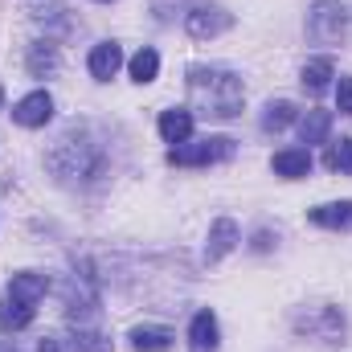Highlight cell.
I'll return each instance as SVG.
<instances>
[{
  "mask_svg": "<svg viewBox=\"0 0 352 352\" xmlns=\"http://www.w3.org/2000/svg\"><path fill=\"white\" fill-rule=\"evenodd\" d=\"M324 164H328L332 173H352V140L332 144V148H328V156H324Z\"/></svg>",
  "mask_w": 352,
  "mask_h": 352,
  "instance_id": "obj_22",
  "label": "cell"
},
{
  "mask_svg": "<svg viewBox=\"0 0 352 352\" xmlns=\"http://www.w3.org/2000/svg\"><path fill=\"white\" fill-rule=\"evenodd\" d=\"M70 344H74V352H111V340L102 332H94V328H78Z\"/></svg>",
  "mask_w": 352,
  "mask_h": 352,
  "instance_id": "obj_21",
  "label": "cell"
},
{
  "mask_svg": "<svg viewBox=\"0 0 352 352\" xmlns=\"http://www.w3.org/2000/svg\"><path fill=\"white\" fill-rule=\"evenodd\" d=\"M311 221L324 226V230H352V201H336V205L311 209Z\"/></svg>",
  "mask_w": 352,
  "mask_h": 352,
  "instance_id": "obj_14",
  "label": "cell"
},
{
  "mask_svg": "<svg viewBox=\"0 0 352 352\" xmlns=\"http://www.w3.org/2000/svg\"><path fill=\"white\" fill-rule=\"evenodd\" d=\"M29 324H33V303H21V299L4 295V303H0V328L4 332H21Z\"/></svg>",
  "mask_w": 352,
  "mask_h": 352,
  "instance_id": "obj_15",
  "label": "cell"
},
{
  "mask_svg": "<svg viewBox=\"0 0 352 352\" xmlns=\"http://www.w3.org/2000/svg\"><path fill=\"white\" fill-rule=\"evenodd\" d=\"M98 4H111V0H98Z\"/></svg>",
  "mask_w": 352,
  "mask_h": 352,
  "instance_id": "obj_28",
  "label": "cell"
},
{
  "mask_svg": "<svg viewBox=\"0 0 352 352\" xmlns=\"http://www.w3.org/2000/svg\"><path fill=\"white\" fill-rule=\"evenodd\" d=\"M188 349L192 352H217V316H213V311H197V316H192Z\"/></svg>",
  "mask_w": 352,
  "mask_h": 352,
  "instance_id": "obj_10",
  "label": "cell"
},
{
  "mask_svg": "<svg viewBox=\"0 0 352 352\" xmlns=\"http://www.w3.org/2000/svg\"><path fill=\"white\" fill-rule=\"evenodd\" d=\"M12 119H16L21 127H45V123L54 119V98H50V90L25 94V98L12 107Z\"/></svg>",
  "mask_w": 352,
  "mask_h": 352,
  "instance_id": "obj_6",
  "label": "cell"
},
{
  "mask_svg": "<svg viewBox=\"0 0 352 352\" xmlns=\"http://www.w3.org/2000/svg\"><path fill=\"white\" fill-rule=\"evenodd\" d=\"M336 102H340L344 115H352V78H340V87H336Z\"/></svg>",
  "mask_w": 352,
  "mask_h": 352,
  "instance_id": "obj_23",
  "label": "cell"
},
{
  "mask_svg": "<svg viewBox=\"0 0 352 352\" xmlns=\"http://www.w3.org/2000/svg\"><path fill=\"white\" fill-rule=\"evenodd\" d=\"M37 352H58V340H41V344H37Z\"/></svg>",
  "mask_w": 352,
  "mask_h": 352,
  "instance_id": "obj_25",
  "label": "cell"
},
{
  "mask_svg": "<svg viewBox=\"0 0 352 352\" xmlns=\"http://www.w3.org/2000/svg\"><path fill=\"white\" fill-rule=\"evenodd\" d=\"M131 344H135V352H168L173 349V332L168 328H135Z\"/></svg>",
  "mask_w": 352,
  "mask_h": 352,
  "instance_id": "obj_18",
  "label": "cell"
},
{
  "mask_svg": "<svg viewBox=\"0 0 352 352\" xmlns=\"http://www.w3.org/2000/svg\"><path fill=\"white\" fill-rule=\"evenodd\" d=\"M242 242V230H238V221L234 217H217L213 226H209V242H205V263H221L234 246Z\"/></svg>",
  "mask_w": 352,
  "mask_h": 352,
  "instance_id": "obj_7",
  "label": "cell"
},
{
  "mask_svg": "<svg viewBox=\"0 0 352 352\" xmlns=\"http://www.w3.org/2000/svg\"><path fill=\"white\" fill-rule=\"evenodd\" d=\"M25 66H29V74H33V78H50V74L58 70V45H50V41H37V45H29V58H25Z\"/></svg>",
  "mask_w": 352,
  "mask_h": 352,
  "instance_id": "obj_13",
  "label": "cell"
},
{
  "mask_svg": "<svg viewBox=\"0 0 352 352\" xmlns=\"http://www.w3.org/2000/svg\"><path fill=\"white\" fill-rule=\"evenodd\" d=\"M328 131H332V111H307V115H303V123H299L303 144H324V140H328Z\"/></svg>",
  "mask_w": 352,
  "mask_h": 352,
  "instance_id": "obj_17",
  "label": "cell"
},
{
  "mask_svg": "<svg viewBox=\"0 0 352 352\" xmlns=\"http://www.w3.org/2000/svg\"><path fill=\"white\" fill-rule=\"evenodd\" d=\"M254 250H270V234H258L254 238Z\"/></svg>",
  "mask_w": 352,
  "mask_h": 352,
  "instance_id": "obj_24",
  "label": "cell"
},
{
  "mask_svg": "<svg viewBox=\"0 0 352 352\" xmlns=\"http://www.w3.org/2000/svg\"><path fill=\"white\" fill-rule=\"evenodd\" d=\"M234 156V140L226 135H205L197 144H176L168 152V164H180V168H205V164H217V160H230Z\"/></svg>",
  "mask_w": 352,
  "mask_h": 352,
  "instance_id": "obj_3",
  "label": "cell"
},
{
  "mask_svg": "<svg viewBox=\"0 0 352 352\" xmlns=\"http://www.w3.org/2000/svg\"><path fill=\"white\" fill-rule=\"evenodd\" d=\"M0 102H4V90H0Z\"/></svg>",
  "mask_w": 352,
  "mask_h": 352,
  "instance_id": "obj_27",
  "label": "cell"
},
{
  "mask_svg": "<svg viewBox=\"0 0 352 352\" xmlns=\"http://www.w3.org/2000/svg\"><path fill=\"white\" fill-rule=\"evenodd\" d=\"M336 78V66H332V58H311L307 66H303V87L311 90V94H320V90H328V82Z\"/></svg>",
  "mask_w": 352,
  "mask_h": 352,
  "instance_id": "obj_16",
  "label": "cell"
},
{
  "mask_svg": "<svg viewBox=\"0 0 352 352\" xmlns=\"http://www.w3.org/2000/svg\"><path fill=\"white\" fill-rule=\"evenodd\" d=\"M160 74V54L156 50H140L135 58H131V78L135 82H152Z\"/></svg>",
  "mask_w": 352,
  "mask_h": 352,
  "instance_id": "obj_20",
  "label": "cell"
},
{
  "mask_svg": "<svg viewBox=\"0 0 352 352\" xmlns=\"http://www.w3.org/2000/svg\"><path fill=\"white\" fill-rule=\"evenodd\" d=\"M45 291H50V278L37 274V270H21V274H12V283H8V299L33 303V307H37V299H45Z\"/></svg>",
  "mask_w": 352,
  "mask_h": 352,
  "instance_id": "obj_8",
  "label": "cell"
},
{
  "mask_svg": "<svg viewBox=\"0 0 352 352\" xmlns=\"http://www.w3.org/2000/svg\"><path fill=\"white\" fill-rule=\"evenodd\" d=\"M344 33H349V8H344V4L320 0V4L307 12V37H311V41L336 45V41H344Z\"/></svg>",
  "mask_w": 352,
  "mask_h": 352,
  "instance_id": "obj_4",
  "label": "cell"
},
{
  "mask_svg": "<svg viewBox=\"0 0 352 352\" xmlns=\"http://www.w3.org/2000/svg\"><path fill=\"white\" fill-rule=\"evenodd\" d=\"M0 352H16V349H8V344H0Z\"/></svg>",
  "mask_w": 352,
  "mask_h": 352,
  "instance_id": "obj_26",
  "label": "cell"
},
{
  "mask_svg": "<svg viewBox=\"0 0 352 352\" xmlns=\"http://www.w3.org/2000/svg\"><path fill=\"white\" fill-rule=\"evenodd\" d=\"M45 164L58 180H70V184L74 180H98L107 173V152L98 140H90V131H66L58 140V148L45 156Z\"/></svg>",
  "mask_w": 352,
  "mask_h": 352,
  "instance_id": "obj_2",
  "label": "cell"
},
{
  "mask_svg": "<svg viewBox=\"0 0 352 352\" xmlns=\"http://www.w3.org/2000/svg\"><path fill=\"white\" fill-rule=\"evenodd\" d=\"M90 74L98 78V82H107V78H115L119 74V66H123V50L115 45V41H102V45H94L90 50Z\"/></svg>",
  "mask_w": 352,
  "mask_h": 352,
  "instance_id": "obj_9",
  "label": "cell"
},
{
  "mask_svg": "<svg viewBox=\"0 0 352 352\" xmlns=\"http://www.w3.org/2000/svg\"><path fill=\"white\" fill-rule=\"evenodd\" d=\"M270 168H274L278 176H287V180H299V176L311 173V152H307V148H287V152H274Z\"/></svg>",
  "mask_w": 352,
  "mask_h": 352,
  "instance_id": "obj_11",
  "label": "cell"
},
{
  "mask_svg": "<svg viewBox=\"0 0 352 352\" xmlns=\"http://www.w3.org/2000/svg\"><path fill=\"white\" fill-rule=\"evenodd\" d=\"M230 25H234V12H226V8H217V4H201V8H192V12L184 16V29H188L197 41L221 37Z\"/></svg>",
  "mask_w": 352,
  "mask_h": 352,
  "instance_id": "obj_5",
  "label": "cell"
},
{
  "mask_svg": "<svg viewBox=\"0 0 352 352\" xmlns=\"http://www.w3.org/2000/svg\"><path fill=\"white\" fill-rule=\"evenodd\" d=\"M295 102H287V98H278V102H266L263 111V131H287L291 123H295Z\"/></svg>",
  "mask_w": 352,
  "mask_h": 352,
  "instance_id": "obj_19",
  "label": "cell"
},
{
  "mask_svg": "<svg viewBox=\"0 0 352 352\" xmlns=\"http://www.w3.org/2000/svg\"><path fill=\"white\" fill-rule=\"evenodd\" d=\"M160 135H164V144H184L188 135H192V111H164L160 115Z\"/></svg>",
  "mask_w": 352,
  "mask_h": 352,
  "instance_id": "obj_12",
  "label": "cell"
},
{
  "mask_svg": "<svg viewBox=\"0 0 352 352\" xmlns=\"http://www.w3.org/2000/svg\"><path fill=\"white\" fill-rule=\"evenodd\" d=\"M188 102L197 115L205 119H217V123H230L242 115V102H246V87L234 70H221V66H192L188 70Z\"/></svg>",
  "mask_w": 352,
  "mask_h": 352,
  "instance_id": "obj_1",
  "label": "cell"
}]
</instances>
